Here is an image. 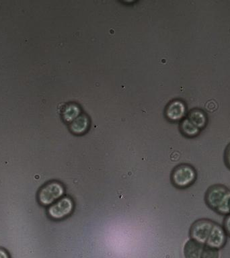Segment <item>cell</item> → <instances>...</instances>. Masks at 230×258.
<instances>
[{
  "label": "cell",
  "mask_w": 230,
  "mask_h": 258,
  "mask_svg": "<svg viewBox=\"0 0 230 258\" xmlns=\"http://www.w3.org/2000/svg\"><path fill=\"white\" fill-rule=\"evenodd\" d=\"M191 236L192 239L216 249L221 247L226 241L225 230L209 220L196 221L192 225Z\"/></svg>",
  "instance_id": "obj_1"
},
{
  "label": "cell",
  "mask_w": 230,
  "mask_h": 258,
  "mask_svg": "<svg viewBox=\"0 0 230 258\" xmlns=\"http://www.w3.org/2000/svg\"><path fill=\"white\" fill-rule=\"evenodd\" d=\"M206 203L214 211L223 215H230V191L222 185L210 187L206 193Z\"/></svg>",
  "instance_id": "obj_2"
},
{
  "label": "cell",
  "mask_w": 230,
  "mask_h": 258,
  "mask_svg": "<svg viewBox=\"0 0 230 258\" xmlns=\"http://www.w3.org/2000/svg\"><path fill=\"white\" fill-rule=\"evenodd\" d=\"M197 173L193 167L187 164L179 165L173 170L171 181L176 187L185 188L195 182Z\"/></svg>",
  "instance_id": "obj_3"
},
{
  "label": "cell",
  "mask_w": 230,
  "mask_h": 258,
  "mask_svg": "<svg viewBox=\"0 0 230 258\" xmlns=\"http://www.w3.org/2000/svg\"><path fill=\"white\" fill-rule=\"evenodd\" d=\"M186 258H218L217 249L191 239L185 246Z\"/></svg>",
  "instance_id": "obj_4"
},
{
  "label": "cell",
  "mask_w": 230,
  "mask_h": 258,
  "mask_svg": "<svg viewBox=\"0 0 230 258\" xmlns=\"http://www.w3.org/2000/svg\"><path fill=\"white\" fill-rule=\"evenodd\" d=\"M64 192V187L60 183L52 181L40 189L38 193V201L42 205H51L62 197Z\"/></svg>",
  "instance_id": "obj_5"
},
{
  "label": "cell",
  "mask_w": 230,
  "mask_h": 258,
  "mask_svg": "<svg viewBox=\"0 0 230 258\" xmlns=\"http://www.w3.org/2000/svg\"><path fill=\"white\" fill-rule=\"evenodd\" d=\"M74 209V203L72 199L64 197L60 201L52 204L48 209V214L54 219H61L68 217Z\"/></svg>",
  "instance_id": "obj_6"
},
{
  "label": "cell",
  "mask_w": 230,
  "mask_h": 258,
  "mask_svg": "<svg viewBox=\"0 0 230 258\" xmlns=\"http://www.w3.org/2000/svg\"><path fill=\"white\" fill-rule=\"evenodd\" d=\"M186 112V106L185 103L181 100H174L169 102L166 109H165V115L171 121H179L183 119Z\"/></svg>",
  "instance_id": "obj_7"
},
{
  "label": "cell",
  "mask_w": 230,
  "mask_h": 258,
  "mask_svg": "<svg viewBox=\"0 0 230 258\" xmlns=\"http://www.w3.org/2000/svg\"><path fill=\"white\" fill-rule=\"evenodd\" d=\"M90 121L85 114H80L70 123V129L75 135L84 134L89 128Z\"/></svg>",
  "instance_id": "obj_8"
},
{
  "label": "cell",
  "mask_w": 230,
  "mask_h": 258,
  "mask_svg": "<svg viewBox=\"0 0 230 258\" xmlns=\"http://www.w3.org/2000/svg\"><path fill=\"white\" fill-rule=\"evenodd\" d=\"M187 118L200 131L202 130L207 124V116L205 112L199 109L192 110L188 114Z\"/></svg>",
  "instance_id": "obj_9"
},
{
  "label": "cell",
  "mask_w": 230,
  "mask_h": 258,
  "mask_svg": "<svg viewBox=\"0 0 230 258\" xmlns=\"http://www.w3.org/2000/svg\"><path fill=\"white\" fill-rule=\"evenodd\" d=\"M80 114H82L80 108H79L78 105L74 104V103L67 104L62 111L63 118L69 124Z\"/></svg>",
  "instance_id": "obj_10"
},
{
  "label": "cell",
  "mask_w": 230,
  "mask_h": 258,
  "mask_svg": "<svg viewBox=\"0 0 230 258\" xmlns=\"http://www.w3.org/2000/svg\"><path fill=\"white\" fill-rule=\"evenodd\" d=\"M180 128L185 136L189 137L197 136L200 132L199 129L194 126L187 118L182 120L181 124H180Z\"/></svg>",
  "instance_id": "obj_11"
},
{
  "label": "cell",
  "mask_w": 230,
  "mask_h": 258,
  "mask_svg": "<svg viewBox=\"0 0 230 258\" xmlns=\"http://www.w3.org/2000/svg\"><path fill=\"white\" fill-rule=\"evenodd\" d=\"M225 163L228 168L230 169V143L226 147L225 151Z\"/></svg>",
  "instance_id": "obj_12"
},
{
  "label": "cell",
  "mask_w": 230,
  "mask_h": 258,
  "mask_svg": "<svg viewBox=\"0 0 230 258\" xmlns=\"http://www.w3.org/2000/svg\"><path fill=\"white\" fill-rule=\"evenodd\" d=\"M225 231L230 236V215H227L224 222Z\"/></svg>",
  "instance_id": "obj_13"
},
{
  "label": "cell",
  "mask_w": 230,
  "mask_h": 258,
  "mask_svg": "<svg viewBox=\"0 0 230 258\" xmlns=\"http://www.w3.org/2000/svg\"><path fill=\"white\" fill-rule=\"evenodd\" d=\"M0 258H10L9 254L2 248H0Z\"/></svg>",
  "instance_id": "obj_14"
}]
</instances>
